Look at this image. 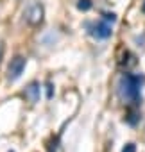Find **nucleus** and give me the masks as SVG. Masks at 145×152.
<instances>
[{
	"mask_svg": "<svg viewBox=\"0 0 145 152\" xmlns=\"http://www.w3.org/2000/svg\"><path fill=\"white\" fill-rule=\"evenodd\" d=\"M77 7H79L81 11H88V9L92 7V0H79Z\"/></svg>",
	"mask_w": 145,
	"mask_h": 152,
	"instance_id": "423d86ee",
	"label": "nucleus"
},
{
	"mask_svg": "<svg viewBox=\"0 0 145 152\" xmlns=\"http://www.w3.org/2000/svg\"><path fill=\"white\" fill-rule=\"evenodd\" d=\"M2 56H4V47H2V43H0V63H2Z\"/></svg>",
	"mask_w": 145,
	"mask_h": 152,
	"instance_id": "6e6552de",
	"label": "nucleus"
},
{
	"mask_svg": "<svg viewBox=\"0 0 145 152\" xmlns=\"http://www.w3.org/2000/svg\"><path fill=\"white\" fill-rule=\"evenodd\" d=\"M25 66H27V59H25L23 56H15V57L11 59L9 66H7V81H11V83L18 81V79L22 77Z\"/></svg>",
	"mask_w": 145,
	"mask_h": 152,
	"instance_id": "f03ea898",
	"label": "nucleus"
},
{
	"mask_svg": "<svg viewBox=\"0 0 145 152\" xmlns=\"http://www.w3.org/2000/svg\"><path fill=\"white\" fill-rule=\"evenodd\" d=\"M43 15H45V11H43V6L40 4V2H32V4H29V7L25 9V22L29 23V25H40L41 22H43Z\"/></svg>",
	"mask_w": 145,
	"mask_h": 152,
	"instance_id": "7ed1b4c3",
	"label": "nucleus"
},
{
	"mask_svg": "<svg viewBox=\"0 0 145 152\" xmlns=\"http://www.w3.org/2000/svg\"><path fill=\"white\" fill-rule=\"evenodd\" d=\"M141 11H143V13H145V2H143V4H141Z\"/></svg>",
	"mask_w": 145,
	"mask_h": 152,
	"instance_id": "1a4fd4ad",
	"label": "nucleus"
},
{
	"mask_svg": "<svg viewBox=\"0 0 145 152\" xmlns=\"http://www.w3.org/2000/svg\"><path fill=\"white\" fill-rule=\"evenodd\" d=\"M120 93L125 100L136 104L140 100V77L131 73H125L120 79Z\"/></svg>",
	"mask_w": 145,
	"mask_h": 152,
	"instance_id": "f257e3e1",
	"label": "nucleus"
},
{
	"mask_svg": "<svg viewBox=\"0 0 145 152\" xmlns=\"http://www.w3.org/2000/svg\"><path fill=\"white\" fill-rule=\"evenodd\" d=\"M92 34H93L95 38L106 39V38H109V36H111V25L108 23V20H100V22H97V23L93 25Z\"/></svg>",
	"mask_w": 145,
	"mask_h": 152,
	"instance_id": "20e7f679",
	"label": "nucleus"
},
{
	"mask_svg": "<svg viewBox=\"0 0 145 152\" xmlns=\"http://www.w3.org/2000/svg\"><path fill=\"white\" fill-rule=\"evenodd\" d=\"M23 95H25V99L29 100V102H38V99H40V84L38 83H31L27 88H25V91H23Z\"/></svg>",
	"mask_w": 145,
	"mask_h": 152,
	"instance_id": "39448f33",
	"label": "nucleus"
},
{
	"mask_svg": "<svg viewBox=\"0 0 145 152\" xmlns=\"http://www.w3.org/2000/svg\"><path fill=\"white\" fill-rule=\"evenodd\" d=\"M122 152H136V147H134V143H127L125 147H124V150Z\"/></svg>",
	"mask_w": 145,
	"mask_h": 152,
	"instance_id": "0eeeda50",
	"label": "nucleus"
}]
</instances>
